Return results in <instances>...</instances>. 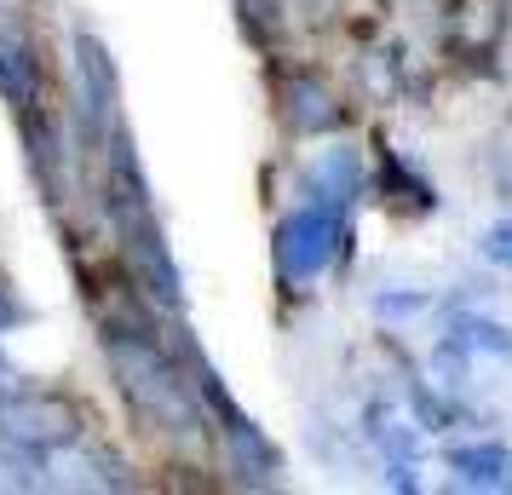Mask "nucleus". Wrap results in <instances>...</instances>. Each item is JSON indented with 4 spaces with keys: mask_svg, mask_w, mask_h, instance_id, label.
<instances>
[{
    "mask_svg": "<svg viewBox=\"0 0 512 495\" xmlns=\"http://www.w3.org/2000/svg\"><path fill=\"white\" fill-rule=\"evenodd\" d=\"M47 93H52V75H47V58H41V41L18 18H0V104L12 110V121H24L52 104Z\"/></svg>",
    "mask_w": 512,
    "mask_h": 495,
    "instance_id": "5",
    "label": "nucleus"
},
{
    "mask_svg": "<svg viewBox=\"0 0 512 495\" xmlns=\"http://www.w3.org/2000/svg\"><path fill=\"white\" fill-rule=\"evenodd\" d=\"M18 133H24V156H29V173H35V190L47 196L52 208H64V196H70V133H64L58 104L24 116Z\"/></svg>",
    "mask_w": 512,
    "mask_h": 495,
    "instance_id": "7",
    "label": "nucleus"
},
{
    "mask_svg": "<svg viewBox=\"0 0 512 495\" xmlns=\"http://www.w3.org/2000/svg\"><path fill=\"white\" fill-rule=\"evenodd\" d=\"M110 236H116V260L127 271V283L167 317H185V271L173 260V242L162 231V213L150 208H110Z\"/></svg>",
    "mask_w": 512,
    "mask_h": 495,
    "instance_id": "2",
    "label": "nucleus"
},
{
    "mask_svg": "<svg viewBox=\"0 0 512 495\" xmlns=\"http://www.w3.org/2000/svg\"><path fill=\"white\" fill-rule=\"evenodd\" d=\"M70 121L81 150H93V156L121 121V70L104 47V35L87 24L70 29Z\"/></svg>",
    "mask_w": 512,
    "mask_h": 495,
    "instance_id": "3",
    "label": "nucleus"
},
{
    "mask_svg": "<svg viewBox=\"0 0 512 495\" xmlns=\"http://www.w3.org/2000/svg\"><path fill=\"white\" fill-rule=\"evenodd\" d=\"M363 438H369L386 461H420V432L415 415H403L392 398H369L363 403Z\"/></svg>",
    "mask_w": 512,
    "mask_h": 495,
    "instance_id": "10",
    "label": "nucleus"
},
{
    "mask_svg": "<svg viewBox=\"0 0 512 495\" xmlns=\"http://www.w3.org/2000/svg\"><path fill=\"white\" fill-rule=\"evenodd\" d=\"M351 260V213L300 196L271 231V265L282 288H311L323 271Z\"/></svg>",
    "mask_w": 512,
    "mask_h": 495,
    "instance_id": "1",
    "label": "nucleus"
},
{
    "mask_svg": "<svg viewBox=\"0 0 512 495\" xmlns=\"http://www.w3.org/2000/svg\"><path fill=\"white\" fill-rule=\"evenodd\" d=\"M87 432H93L87 409H81L70 392H58V386L12 380V386L0 392V438H12V444L64 455V449H75Z\"/></svg>",
    "mask_w": 512,
    "mask_h": 495,
    "instance_id": "4",
    "label": "nucleus"
},
{
    "mask_svg": "<svg viewBox=\"0 0 512 495\" xmlns=\"http://www.w3.org/2000/svg\"><path fill=\"white\" fill-rule=\"evenodd\" d=\"M409 415H415L420 432H449L455 403L443 398V386H432V380H409Z\"/></svg>",
    "mask_w": 512,
    "mask_h": 495,
    "instance_id": "13",
    "label": "nucleus"
},
{
    "mask_svg": "<svg viewBox=\"0 0 512 495\" xmlns=\"http://www.w3.org/2000/svg\"><path fill=\"white\" fill-rule=\"evenodd\" d=\"M478 254H484V265H495V271H512V213H501L495 225H484Z\"/></svg>",
    "mask_w": 512,
    "mask_h": 495,
    "instance_id": "14",
    "label": "nucleus"
},
{
    "mask_svg": "<svg viewBox=\"0 0 512 495\" xmlns=\"http://www.w3.org/2000/svg\"><path fill=\"white\" fill-rule=\"evenodd\" d=\"M432 306V294H374V317H386V323H397V317H415V311Z\"/></svg>",
    "mask_w": 512,
    "mask_h": 495,
    "instance_id": "17",
    "label": "nucleus"
},
{
    "mask_svg": "<svg viewBox=\"0 0 512 495\" xmlns=\"http://www.w3.org/2000/svg\"><path fill=\"white\" fill-rule=\"evenodd\" d=\"M12 380H24V375H18V369H12V363H6V352H0V392H6V386H12Z\"/></svg>",
    "mask_w": 512,
    "mask_h": 495,
    "instance_id": "19",
    "label": "nucleus"
},
{
    "mask_svg": "<svg viewBox=\"0 0 512 495\" xmlns=\"http://www.w3.org/2000/svg\"><path fill=\"white\" fill-rule=\"evenodd\" d=\"M277 110H282V127L294 139H323V133H340L346 127V98L334 93L317 70H282Z\"/></svg>",
    "mask_w": 512,
    "mask_h": 495,
    "instance_id": "6",
    "label": "nucleus"
},
{
    "mask_svg": "<svg viewBox=\"0 0 512 495\" xmlns=\"http://www.w3.org/2000/svg\"><path fill=\"white\" fill-rule=\"evenodd\" d=\"M449 340L466 346L472 357H512V329L507 323H495L484 311H449Z\"/></svg>",
    "mask_w": 512,
    "mask_h": 495,
    "instance_id": "12",
    "label": "nucleus"
},
{
    "mask_svg": "<svg viewBox=\"0 0 512 495\" xmlns=\"http://www.w3.org/2000/svg\"><path fill=\"white\" fill-rule=\"evenodd\" d=\"M420 461H386V484H392V490H403V495H415L420 490Z\"/></svg>",
    "mask_w": 512,
    "mask_h": 495,
    "instance_id": "18",
    "label": "nucleus"
},
{
    "mask_svg": "<svg viewBox=\"0 0 512 495\" xmlns=\"http://www.w3.org/2000/svg\"><path fill=\"white\" fill-rule=\"evenodd\" d=\"M29 323H35V306H29L6 277H0V340H6V334H18V329H29Z\"/></svg>",
    "mask_w": 512,
    "mask_h": 495,
    "instance_id": "16",
    "label": "nucleus"
},
{
    "mask_svg": "<svg viewBox=\"0 0 512 495\" xmlns=\"http://www.w3.org/2000/svg\"><path fill=\"white\" fill-rule=\"evenodd\" d=\"M300 196H311V202H328V208H357L363 196H369V162L351 150V144H328V150H317L311 162H305L300 173Z\"/></svg>",
    "mask_w": 512,
    "mask_h": 495,
    "instance_id": "8",
    "label": "nucleus"
},
{
    "mask_svg": "<svg viewBox=\"0 0 512 495\" xmlns=\"http://www.w3.org/2000/svg\"><path fill=\"white\" fill-rule=\"evenodd\" d=\"M489 179L501 196H512V116L501 121V133L489 139Z\"/></svg>",
    "mask_w": 512,
    "mask_h": 495,
    "instance_id": "15",
    "label": "nucleus"
},
{
    "mask_svg": "<svg viewBox=\"0 0 512 495\" xmlns=\"http://www.w3.org/2000/svg\"><path fill=\"white\" fill-rule=\"evenodd\" d=\"M369 185L380 190V202H392V208H403V213H438V185H432V179H420L397 150H380Z\"/></svg>",
    "mask_w": 512,
    "mask_h": 495,
    "instance_id": "11",
    "label": "nucleus"
},
{
    "mask_svg": "<svg viewBox=\"0 0 512 495\" xmlns=\"http://www.w3.org/2000/svg\"><path fill=\"white\" fill-rule=\"evenodd\" d=\"M443 467L455 472L461 490H512V449L501 438H478V444H449Z\"/></svg>",
    "mask_w": 512,
    "mask_h": 495,
    "instance_id": "9",
    "label": "nucleus"
}]
</instances>
